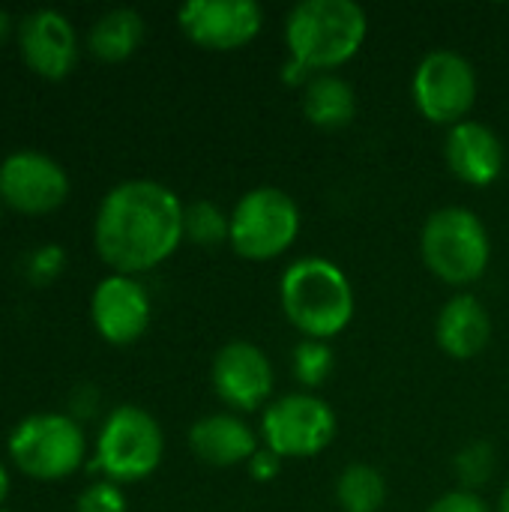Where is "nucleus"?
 I'll use <instances>...</instances> for the list:
<instances>
[{
    "label": "nucleus",
    "mask_w": 509,
    "mask_h": 512,
    "mask_svg": "<svg viewBox=\"0 0 509 512\" xmlns=\"http://www.w3.org/2000/svg\"><path fill=\"white\" fill-rule=\"evenodd\" d=\"M69 198L66 168L39 150H15L0 162V201L21 216H48Z\"/></svg>",
    "instance_id": "obj_10"
},
{
    "label": "nucleus",
    "mask_w": 509,
    "mask_h": 512,
    "mask_svg": "<svg viewBox=\"0 0 509 512\" xmlns=\"http://www.w3.org/2000/svg\"><path fill=\"white\" fill-rule=\"evenodd\" d=\"M69 417L72 420H84V417H93L96 414V408H99V393H96V387H90V384H81L75 393H72V399H69Z\"/></svg>",
    "instance_id": "obj_28"
},
{
    "label": "nucleus",
    "mask_w": 509,
    "mask_h": 512,
    "mask_svg": "<svg viewBox=\"0 0 509 512\" xmlns=\"http://www.w3.org/2000/svg\"><path fill=\"white\" fill-rule=\"evenodd\" d=\"M444 159L456 180L486 189L504 174V144L498 132L480 120H462L447 129Z\"/></svg>",
    "instance_id": "obj_15"
},
{
    "label": "nucleus",
    "mask_w": 509,
    "mask_h": 512,
    "mask_svg": "<svg viewBox=\"0 0 509 512\" xmlns=\"http://www.w3.org/2000/svg\"><path fill=\"white\" fill-rule=\"evenodd\" d=\"M165 456V432L159 420L138 405H117L108 411L93 453V468L105 474V480L141 483L162 465Z\"/></svg>",
    "instance_id": "obj_6"
},
{
    "label": "nucleus",
    "mask_w": 509,
    "mask_h": 512,
    "mask_svg": "<svg viewBox=\"0 0 509 512\" xmlns=\"http://www.w3.org/2000/svg\"><path fill=\"white\" fill-rule=\"evenodd\" d=\"M0 512H3V510H0Z\"/></svg>",
    "instance_id": "obj_33"
},
{
    "label": "nucleus",
    "mask_w": 509,
    "mask_h": 512,
    "mask_svg": "<svg viewBox=\"0 0 509 512\" xmlns=\"http://www.w3.org/2000/svg\"><path fill=\"white\" fill-rule=\"evenodd\" d=\"M420 255L432 276L453 288H465L486 276L492 261V237L486 222L471 207L447 204L423 222Z\"/></svg>",
    "instance_id": "obj_4"
},
{
    "label": "nucleus",
    "mask_w": 509,
    "mask_h": 512,
    "mask_svg": "<svg viewBox=\"0 0 509 512\" xmlns=\"http://www.w3.org/2000/svg\"><path fill=\"white\" fill-rule=\"evenodd\" d=\"M300 105H303V114L312 126L318 129H345L354 117H357V93L354 87L336 75V72H327V75H315L306 87H303V96H300Z\"/></svg>",
    "instance_id": "obj_19"
},
{
    "label": "nucleus",
    "mask_w": 509,
    "mask_h": 512,
    "mask_svg": "<svg viewBox=\"0 0 509 512\" xmlns=\"http://www.w3.org/2000/svg\"><path fill=\"white\" fill-rule=\"evenodd\" d=\"M66 270V252L63 246L57 243H45V246H36L24 255L21 261V273L30 285L42 288V285H51L63 276Z\"/></svg>",
    "instance_id": "obj_24"
},
{
    "label": "nucleus",
    "mask_w": 509,
    "mask_h": 512,
    "mask_svg": "<svg viewBox=\"0 0 509 512\" xmlns=\"http://www.w3.org/2000/svg\"><path fill=\"white\" fill-rule=\"evenodd\" d=\"M339 432V417L333 405L318 393H288L273 399L261 417V444L285 459H315L321 456Z\"/></svg>",
    "instance_id": "obj_8"
},
{
    "label": "nucleus",
    "mask_w": 509,
    "mask_h": 512,
    "mask_svg": "<svg viewBox=\"0 0 509 512\" xmlns=\"http://www.w3.org/2000/svg\"><path fill=\"white\" fill-rule=\"evenodd\" d=\"M291 369L297 384L306 393H315L318 387H324L336 369V354L330 348V342H318V339H300L294 354H291Z\"/></svg>",
    "instance_id": "obj_22"
},
{
    "label": "nucleus",
    "mask_w": 509,
    "mask_h": 512,
    "mask_svg": "<svg viewBox=\"0 0 509 512\" xmlns=\"http://www.w3.org/2000/svg\"><path fill=\"white\" fill-rule=\"evenodd\" d=\"M279 306L303 339L333 342L351 324L357 300L348 273L336 261L306 255L282 270Z\"/></svg>",
    "instance_id": "obj_3"
},
{
    "label": "nucleus",
    "mask_w": 509,
    "mask_h": 512,
    "mask_svg": "<svg viewBox=\"0 0 509 512\" xmlns=\"http://www.w3.org/2000/svg\"><path fill=\"white\" fill-rule=\"evenodd\" d=\"M9 36H12V18H9V12L0 9V45H3Z\"/></svg>",
    "instance_id": "obj_29"
},
{
    "label": "nucleus",
    "mask_w": 509,
    "mask_h": 512,
    "mask_svg": "<svg viewBox=\"0 0 509 512\" xmlns=\"http://www.w3.org/2000/svg\"><path fill=\"white\" fill-rule=\"evenodd\" d=\"M453 471L459 477V489L468 492H480L498 471V453L489 441H471L465 444L456 459H453Z\"/></svg>",
    "instance_id": "obj_23"
},
{
    "label": "nucleus",
    "mask_w": 509,
    "mask_h": 512,
    "mask_svg": "<svg viewBox=\"0 0 509 512\" xmlns=\"http://www.w3.org/2000/svg\"><path fill=\"white\" fill-rule=\"evenodd\" d=\"M180 195L159 180H123L111 186L93 219V246L102 264L120 276H141L165 264L183 237Z\"/></svg>",
    "instance_id": "obj_1"
},
{
    "label": "nucleus",
    "mask_w": 509,
    "mask_h": 512,
    "mask_svg": "<svg viewBox=\"0 0 509 512\" xmlns=\"http://www.w3.org/2000/svg\"><path fill=\"white\" fill-rule=\"evenodd\" d=\"M498 512H509V483L504 486V492H501V501H498Z\"/></svg>",
    "instance_id": "obj_31"
},
{
    "label": "nucleus",
    "mask_w": 509,
    "mask_h": 512,
    "mask_svg": "<svg viewBox=\"0 0 509 512\" xmlns=\"http://www.w3.org/2000/svg\"><path fill=\"white\" fill-rule=\"evenodd\" d=\"M189 450L204 465L237 468L249 465V459L261 450V435L240 414L219 411L189 426Z\"/></svg>",
    "instance_id": "obj_16"
},
{
    "label": "nucleus",
    "mask_w": 509,
    "mask_h": 512,
    "mask_svg": "<svg viewBox=\"0 0 509 512\" xmlns=\"http://www.w3.org/2000/svg\"><path fill=\"white\" fill-rule=\"evenodd\" d=\"M9 474H6V468L0 465V510H3V504H6V498H9Z\"/></svg>",
    "instance_id": "obj_30"
},
{
    "label": "nucleus",
    "mask_w": 509,
    "mask_h": 512,
    "mask_svg": "<svg viewBox=\"0 0 509 512\" xmlns=\"http://www.w3.org/2000/svg\"><path fill=\"white\" fill-rule=\"evenodd\" d=\"M369 36V15L354 0H300L282 27L288 60L282 81L306 87L315 75H327L360 54Z\"/></svg>",
    "instance_id": "obj_2"
},
{
    "label": "nucleus",
    "mask_w": 509,
    "mask_h": 512,
    "mask_svg": "<svg viewBox=\"0 0 509 512\" xmlns=\"http://www.w3.org/2000/svg\"><path fill=\"white\" fill-rule=\"evenodd\" d=\"M12 465L39 483L72 477L87 459V435L78 420L57 411L24 417L6 441Z\"/></svg>",
    "instance_id": "obj_5"
},
{
    "label": "nucleus",
    "mask_w": 509,
    "mask_h": 512,
    "mask_svg": "<svg viewBox=\"0 0 509 512\" xmlns=\"http://www.w3.org/2000/svg\"><path fill=\"white\" fill-rule=\"evenodd\" d=\"M246 471H249V477H252L255 483H273V480L282 474V459H279L273 450H267V447L261 444V450L249 459Z\"/></svg>",
    "instance_id": "obj_27"
},
{
    "label": "nucleus",
    "mask_w": 509,
    "mask_h": 512,
    "mask_svg": "<svg viewBox=\"0 0 509 512\" xmlns=\"http://www.w3.org/2000/svg\"><path fill=\"white\" fill-rule=\"evenodd\" d=\"M153 318V303L138 276L108 273L90 294V321L102 342L114 348L135 345Z\"/></svg>",
    "instance_id": "obj_13"
},
{
    "label": "nucleus",
    "mask_w": 509,
    "mask_h": 512,
    "mask_svg": "<svg viewBox=\"0 0 509 512\" xmlns=\"http://www.w3.org/2000/svg\"><path fill=\"white\" fill-rule=\"evenodd\" d=\"M75 512H129L126 495L111 480H96L84 486V492L75 501Z\"/></svg>",
    "instance_id": "obj_25"
},
{
    "label": "nucleus",
    "mask_w": 509,
    "mask_h": 512,
    "mask_svg": "<svg viewBox=\"0 0 509 512\" xmlns=\"http://www.w3.org/2000/svg\"><path fill=\"white\" fill-rule=\"evenodd\" d=\"M480 81L471 60L453 48H435L420 57L411 75V99L417 111L435 126H456L468 120L477 105Z\"/></svg>",
    "instance_id": "obj_9"
},
{
    "label": "nucleus",
    "mask_w": 509,
    "mask_h": 512,
    "mask_svg": "<svg viewBox=\"0 0 509 512\" xmlns=\"http://www.w3.org/2000/svg\"><path fill=\"white\" fill-rule=\"evenodd\" d=\"M0 213H3V201H0Z\"/></svg>",
    "instance_id": "obj_32"
},
{
    "label": "nucleus",
    "mask_w": 509,
    "mask_h": 512,
    "mask_svg": "<svg viewBox=\"0 0 509 512\" xmlns=\"http://www.w3.org/2000/svg\"><path fill=\"white\" fill-rule=\"evenodd\" d=\"M387 495V477L375 465L351 462L336 477V504L345 512H381Z\"/></svg>",
    "instance_id": "obj_20"
},
{
    "label": "nucleus",
    "mask_w": 509,
    "mask_h": 512,
    "mask_svg": "<svg viewBox=\"0 0 509 512\" xmlns=\"http://www.w3.org/2000/svg\"><path fill=\"white\" fill-rule=\"evenodd\" d=\"M183 237L195 246L216 249L231 237V213H225L216 201H192L183 210Z\"/></svg>",
    "instance_id": "obj_21"
},
{
    "label": "nucleus",
    "mask_w": 509,
    "mask_h": 512,
    "mask_svg": "<svg viewBox=\"0 0 509 512\" xmlns=\"http://www.w3.org/2000/svg\"><path fill=\"white\" fill-rule=\"evenodd\" d=\"M426 512H492V510H489V504L483 501V495H480V492L453 489V492L441 495L438 501H432Z\"/></svg>",
    "instance_id": "obj_26"
},
{
    "label": "nucleus",
    "mask_w": 509,
    "mask_h": 512,
    "mask_svg": "<svg viewBox=\"0 0 509 512\" xmlns=\"http://www.w3.org/2000/svg\"><path fill=\"white\" fill-rule=\"evenodd\" d=\"M183 36L204 51H240L258 39L264 9L255 0H189L177 9Z\"/></svg>",
    "instance_id": "obj_12"
},
{
    "label": "nucleus",
    "mask_w": 509,
    "mask_h": 512,
    "mask_svg": "<svg viewBox=\"0 0 509 512\" xmlns=\"http://www.w3.org/2000/svg\"><path fill=\"white\" fill-rule=\"evenodd\" d=\"M210 384L225 408L234 414H252L273 396L276 375L261 345L249 339H231L210 363Z\"/></svg>",
    "instance_id": "obj_11"
},
{
    "label": "nucleus",
    "mask_w": 509,
    "mask_h": 512,
    "mask_svg": "<svg viewBox=\"0 0 509 512\" xmlns=\"http://www.w3.org/2000/svg\"><path fill=\"white\" fill-rule=\"evenodd\" d=\"M300 204L279 186H255L231 210L228 246L243 261L261 264L282 258L300 237Z\"/></svg>",
    "instance_id": "obj_7"
},
{
    "label": "nucleus",
    "mask_w": 509,
    "mask_h": 512,
    "mask_svg": "<svg viewBox=\"0 0 509 512\" xmlns=\"http://www.w3.org/2000/svg\"><path fill=\"white\" fill-rule=\"evenodd\" d=\"M435 342L453 360H474L492 342V318L477 294H453L435 318Z\"/></svg>",
    "instance_id": "obj_17"
},
{
    "label": "nucleus",
    "mask_w": 509,
    "mask_h": 512,
    "mask_svg": "<svg viewBox=\"0 0 509 512\" xmlns=\"http://www.w3.org/2000/svg\"><path fill=\"white\" fill-rule=\"evenodd\" d=\"M144 33H147V24H144L141 12H135L129 6H117V9L102 12L93 21V27L87 33V48L102 63H123L141 48Z\"/></svg>",
    "instance_id": "obj_18"
},
{
    "label": "nucleus",
    "mask_w": 509,
    "mask_h": 512,
    "mask_svg": "<svg viewBox=\"0 0 509 512\" xmlns=\"http://www.w3.org/2000/svg\"><path fill=\"white\" fill-rule=\"evenodd\" d=\"M18 48L30 72L63 81L78 63V33L57 9H36L18 24Z\"/></svg>",
    "instance_id": "obj_14"
}]
</instances>
